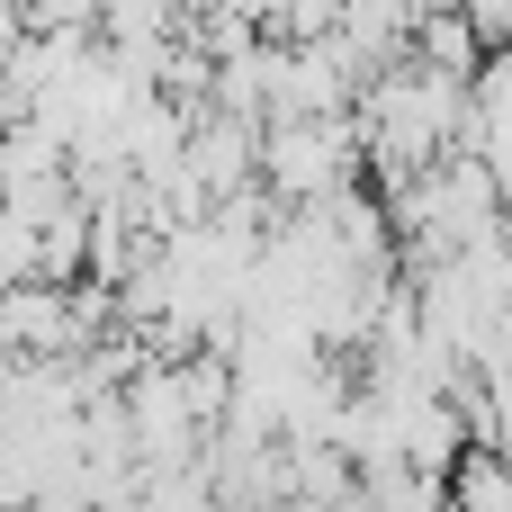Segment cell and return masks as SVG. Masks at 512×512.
Listing matches in <instances>:
<instances>
[{
	"label": "cell",
	"instance_id": "obj_1",
	"mask_svg": "<svg viewBox=\"0 0 512 512\" xmlns=\"http://www.w3.org/2000/svg\"><path fill=\"white\" fill-rule=\"evenodd\" d=\"M261 171H270L279 198H333L342 171H351V135L324 126V117H288V126L261 144Z\"/></svg>",
	"mask_w": 512,
	"mask_h": 512
}]
</instances>
